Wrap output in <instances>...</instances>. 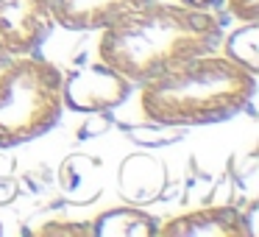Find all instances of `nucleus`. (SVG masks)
<instances>
[{
  "label": "nucleus",
  "mask_w": 259,
  "mask_h": 237,
  "mask_svg": "<svg viewBox=\"0 0 259 237\" xmlns=\"http://www.w3.org/2000/svg\"><path fill=\"white\" fill-rule=\"evenodd\" d=\"M220 40L223 23L214 12L153 0L103 25L98 56L131 84H142L173 64L214 51Z\"/></svg>",
  "instance_id": "f257e3e1"
},
{
  "label": "nucleus",
  "mask_w": 259,
  "mask_h": 237,
  "mask_svg": "<svg viewBox=\"0 0 259 237\" xmlns=\"http://www.w3.org/2000/svg\"><path fill=\"white\" fill-rule=\"evenodd\" d=\"M253 92L256 73L209 51L142 81L140 109L159 126H206L240 114Z\"/></svg>",
  "instance_id": "f03ea898"
},
{
  "label": "nucleus",
  "mask_w": 259,
  "mask_h": 237,
  "mask_svg": "<svg viewBox=\"0 0 259 237\" xmlns=\"http://www.w3.org/2000/svg\"><path fill=\"white\" fill-rule=\"evenodd\" d=\"M64 112V75L34 53L0 67V148H14L48 134Z\"/></svg>",
  "instance_id": "7ed1b4c3"
},
{
  "label": "nucleus",
  "mask_w": 259,
  "mask_h": 237,
  "mask_svg": "<svg viewBox=\"0 0 259 237\" xmlns=\"http://www.w3.org/2000/svg\"><path fill=\"white\" fill-rule=\"evenodd\" d=\"M51 28L53 14L48 0H0V67L34 53Z\"/></svg>",
  "instance_id": "20e7f679"
},
{
  "label": "nucleus",
  "mask_w": 259,
  "mask_h": 237,
  "mask_svg": "<svg viewBox=\"0 0 259 237\" xmlns=\"http://www.w3.org/2000/svg\"><path fill=\"white\" fill-rule=\"evenodd\" d=\"M131 92V81L106 64H92L64 81V103L75 112H106L123 103Z\"/></svg>",
  "instance_id": "39448f33"
},
{
  "label": "nucleus",
  "mask_w": 259,
  "mask_h": 237,
  "mask_svg": "<svg viewBox=\"0 0 259 237\" xmlns=\"http://www.w3.org/2000/svg\"><path fill=\"white\" fill-rule=\"evenodd\" d=\"M156 234L162 237H248L253 229L248 226L245 215L231 207H206L195 212L170 218L159 226Z\"/></svg>",
  "instance_id": "423d86ee"
},
{
  "label": "nucleus",
  "mask_w": 259,
  "mask_h": 237,
  "mask_svg": "<svg viewBox=\"0 0 259 237\" xmlns=\"http://www.w3.org/2000/svg\"><path fill=\"white\" fill-rule=\"evenodd\" d=\"M53 23L67 31H92L120 20L123 14L142 9L153 0H48Z\"/></svg>",
  "instance_id": "0eeeda50"
},
{
  "label": "nucleus",
  "mask_w": 259,
  "mask_h": 237,
  "mask_svg": "<svg viewBox=\"0 0 259 237\" xmlns=\"http://www.w3.org/2000/svg\"><path fill=\"white\" fill-rule=\"evenodd\" d=\"M226 56L234 59L237 64H242L251 73H256L259 70V25L245 23L237 34H231L229 42H226Z\"/></svg>",
  "instance_id": "6e6552de"
},
{
  "label": "nucleus",
  "mask_w": 259,
  "mask_h": 237,
  "mask_svg": "<svg viewBox=\"0 0 259 237\" xmlns=\"http://www.w3.org/2000/svg\"><path fill=\"white\" fill-rule=\"evenodd\" d=\"M98 223H117L106 226L101 234H156V220L137 209H112V212L101 215Z\"/></svg>",
  "instance_id": "1a4fd4ad"
},
{
  "label": "nucleus",
  "mask_w": 259,
  "mask_h": 237,
  "mask_svg": "<svg viewBox=\"0 0 259 237\" xmlns=\"http://www.w3.org/2000/svg\"><path fill=\"white\" fill-rule=\"evenodd\" d=\"M226 9L240 23H256L259 20V0H226Z\"/></svg>",
  "instance_id": "9d476101"
},
{
  "label": "nucleus",
  "mask_w": 259,
  "mask_h": 237,
  "mask_svg": "<svg viewBox=\"0 0 259 237\" xmlns=\"http://www.w3.org/2000/svg\"><path fill=\"white\" fill-rule=\"evenodd\" d=\"M39 234H92V226H81L73 220H56L39 229Z\"/></svg>",
  "instance_id": "9b49d317"
},
{
  "label": "nucleus",
  "mask_w": 259,
  "mask_h": 237,
  "mask_svg": "<svg viewBox=\"0 0 259 237\" xmlns=\"http://www.w3.org/2000/svg\"><path fill=\"white\" fill-rule=\"evenodd\" d=\"M184 6H192V9H212V6H218L220 0H181Z\"/></svg>",
  "instance_id": "f8f14e48"
},
{
  "label": "nucleus",
  "mask_w": 259,
  "mask_h": 237,
  "mask_svg": "<svg viewBox=\"0 0 259 237\" xmlns=\"http://www.w3.org/2000/svg\"><path fill=\"white\" fill-rule=\"evenodd\" d=\"M0 231H3V229H0Z\"/></svg>",
  "instance_id": "ddd939ff"
}]
</instances>
